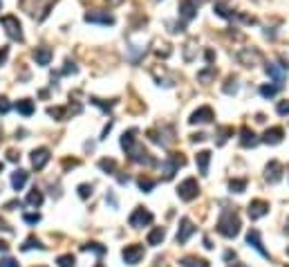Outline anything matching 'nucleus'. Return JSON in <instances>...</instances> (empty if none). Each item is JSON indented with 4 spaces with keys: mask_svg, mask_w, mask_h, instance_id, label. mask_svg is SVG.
<instances>
[{
    "mask_svg": "<svg viewBox=\"0 0 289 267\" xmlns=\"http://www.w3.org/2000/svg\"><path fill=\"white\" fill-rule=\"evenodd\" d=\"M0 229H5V231H11V227H7L5 220H0Z\"/></svg>",
    "mask_w": 289,
    "mask_h": 267,
    "instance_id": "obj_50",
    "label": "nucleus"
},
{
    "mask_svg": "<svg viewBox=\"0 0 289 267\" xmlns=\"http://www.w3.org/2000/svg\"><path fill=\"white\" fill-rule=\"evenodd\" d=\"M7 56H9V48H2V49H0V65H5Z\"/></svg>",
    "mask_w": 289,
    "mask_h": 267,
    "instance_id": "obj_46",
    "label": "nucleus"
},
{
    "mask_svg": "<svg viewBox=\"0 0 289 267\" xmlns=\"http://www.w3.org/2000/svg\"><path fill=\"white\" fill-rule=\"evenodd\" d=\"M177 195L184 200V202H193V200L200 195V184H197V180H195V177H186L177 187Z\"/></svg>",
    "mask_w": 289,
    "mask_h": 267,
    "instance_id": "obj_4",
    "label": "nucleus"
},
{
    "mask_svg": "<svg viewBox=\"0 0 289 267\" xmlns=\"http://www.w3.org/2000/svg\"><path fill=\"white\" fill-rule=\"evenodd\" d=\"M204 247H206V249H213V245H211L209 238H204Z\"/></svg>",
    "mask_w": 289,
    "mask_h": 267,
    "instance_id": "obj_52",
    "label": "nucleus"
},
{
    "mask_svg": "<svg viewBox=\"0 0 289 267\" xmlns=\"http://www.w3.org/2000/svg\"><path fill=\"white\" fill-rule=\"evenodd\" d=\"M276 112H278V115H289V99H285V101H280L278 106H276Z\"/></svg>",
    "mask_w": 289,
    "mask_h": 267,
    "instance_id": "obj_42",
    "label": "nucleus"
},
{
    "mask_svg": "<svg viewBox=\"0 0 289 267\" xmlns=\"http://www.w3.org/2000/svg\"><path fill=\"white\" fill-rule=\"evenodd\" d=\"M213 11H216L220 18H233V9H231V5H229L226 0L216 2V5H213Z\"/></svg>",
    "mask_w": 289,
    "mask_h": 267,
    "instance_id": "obj_24",
    "label": "nucleus"
},
{
    "mask_svg": "<svg viewBox=\"0 0 289 267\" xmlns=\"http://www.w3.org/2000/svg\"><path fill=\"white\" fill-rule=\"evenodd\" d=\"M287 173H289V169H287Z\"/></svg>",
    "mask_w": 289,
    "mask_h": 267,
    "instance_id": "obj_58",
    "label": "nucleus"
},
{
    "mask_svg": "<svg viewBox=\"0 0 289 267\" xmlns=\"http://www.w3.org/2000/svg\"><path fill=\"white\" fill-rule=\"evenodd\" d=\"M247 243L253 247V249L258 251V254H260V256H265V258H271V254H269L267 249H265V245H263V238H260V231H258V229H251V231H249V234H247Z\"/></svg>",
    "mask_w": 289,
    "mask_h": 267,
    "instance_id": "obj_15",
    "label": "nucleus"
},
{
    "mask_svg": "<svg viewBox=\"0 0 289 267\" xmlns=\"http://www.w3.org/2000/svg\"><path fill=\"white\" fill-rule=\"evenodd\" d=\"M222 90H224V95H236V92H238V79H236V76H229Z\"/></svg>",
    "mask_w": 289,
    "mask_h": 267,
    "instance_id": "obj_34",
    "label": "nucleus"
},
{
    "mask_svg": "<svg viewBox=\"0 0 289 267\" xmlns=\"http://www.w3.org/2000/svg\"><path fill=\"white\" fill-rule=\"evenodd\" d=\"M166 27L170 29V34H179V32H184V23H166Z\"/></svg>",
    "mask_w": 289,
    "mask_h": 267,
    "instance_id": "obj_41",
    "label": "nucleus"
},
{
    "mask_svg": "<svg viewBox=\"0 0 289 267\" xmlns=\"http://www.w3.org/2000/svg\"><path fill=\"white\" fill-rule=\"evenodd\" d=\"M29 207H41L43 204V193L38 191V189H32V191L27 193V200H25Z\"/></svg>",
    "mask_w": 289,
    "mask_h": 267,
    "instance_id": "obj_28",
    "label": "nucleus"
},
{
    "mask_svg": "<svg viewBox=\"0 0 289 267\" xmlns=\"http://www.w3.org/2000/svg\"><path fill=\"white\" fill-rule=\"evenodd\" d=\"M11 110V103L7 101V97H0V115H7Z\"/></svg>",
    "mask_w": 289,
    "mask_h": 267,
    "instance_id": "obj_43",
    "label": "nucleus"
},
{
    "mask_svg": "<svg viewBox=\"0 0 289 267\" xmlns=\"http://www.w3.org/2000/svg\"><path fill=\"white\" fill-rule=\"evenodd\" d=\"M247 214L251 220H260L269 214V202L267 200H251L247 207Z\"/></svg>",
    "mask_w": 289,
    "mask_h": 267,
    "instance_id": "obj_9",
    "label": "nucleus"
},
{
    "mask_svg": "<svg viewBox=\"0 0 289 267\" xmlns=\"http://www.w3.org/2000/svg\"><path fill=\"white\" fill-rule=\"evenodd\" d=\"M34 247H36V249H45V245H43V243L38 241L36 236H29V238L25 241V245H23L21 249H23V251H29V249H34Z\"/></svg>",
    "mask_w": 289,
    "mask_h": 267,
    "instance_id": "obj_30",
    "label": "nucleus"
},
{
    "mask_svg": "<svg viewBox=\"0 0 289 267\" xmlns=\"http://www.w3.org/2000/svg\"><path fill=\"white\" fill-rule=\"evenodd\" d=\"M0 7H2V2H0Z\"/></svg>",
    "mask_w": 289,
    "mask_h": 267,
    "instance_id": "obj_57",
    "label": "nucleus"
},
{
    "mask_svg": "<svg viewBox=\"0 0 289 267\" xmlns=\"http://www.w3.org/2000/svg\"><path fill=\"white\" fill-rule=\"evenodd\" d=\"M229 135H233V128H229V126H222V128L217 130V146H224L226 139H229Z\"/></svg>",
    "mask_w": 289,
    "mask_h": 267,
    "instance_id": "obj_33",
    "label": "nucleus"
},
{
    "mask_svg": "<svg viewBox=\"0 0 289 267\" xmlns=\"http://www.w3.org/2000/svg\"><path fill=\"white\" fill-rule=\"evenodd\" d=\"M121 258H123L126 265H139L144 261V247L137 245V243L135 245H126L123 251H121Z\"/></svg>",
    "mask_w": 289,
    "mask_h": 267,
    "instance_id": "obj_6",
    "label": "nucleus"
},
{
    "mask_svg": "<svg viewBox=\"0 0 289 267\" xmlns=\"http://www.w3.org/2000/svg\"><path fill=\"white\" fill-rule=\"evenodd\" d=\"M49 157H52L49 155V148H45V146H43V148H34L32 150V166L36 171H43V169L48 166Z\"/></svg>",
    "mask_w": 289,
    "mask_h": 267,
    "instance_id": "obj_14",
    "label": "nucleus"
},
{
    "mask_svg": "<svg viewBox=\"0 0 289 267\" xmlns=\"http://www.w3.org/2000/svg\"><path fill=\"white\" fill-rule=\"evenodd\" d=\"M128 155H130L132 162H137V164H146V166H155V157H150V153L148 150H144L142 146H132L130 150H128Z\"/></svg>",
    "mask_w": 289,
    "mask_h": 267,
    "instance_id": "obj_12",
    "label": "nucleus"
},
{
    "mask_svg": "<svg viewBox=\"0 0 289 267\" xmlns=\"http://www.w3.org/2000/svg\"><path fill=\"white\" fill-rule=\"evenodd\" d=\"M193 234H195V224L191 222V218H182V220H179V229H177V236H175L177 245H184V243L189 241Z\"/></svg>",
    "mask_w": 289,
    "mask_h": 267,
    "instance_id": "obj_11",
    "label": "nucleus"
},
{
    "mask_svg": "<svg viewBox=\"0 0 289 267\" xmlns=\"http://www.w3.org/2000/svg\"><path fill=\"white\" fill-rule=\"evenodd\" d=\"M283 137H285V130L280 128V126H273V128L265 130V135H263V139H260V142H265V144H269V146H276V144H280V142H283Z\"/></svg>",
    "mask_w": 289,
    "mask_h": 267,
    "instance_id": "obj_17",
    "label": "nucleus"
},
{
    "mask_svg": "<svg viewBox=\"0 0 289 267\" xmlns=\"http://www.w3.org/2000/svg\"><path fill=\"white\" fill-rule=\"evenodd\" d=\"M278 90H280L278 86H263V88H260V95H263L265 99H273Z\"/></svg>",
    "mask_w": 289,
    "mask_h": 267,
    "instance_id": "obj_37",
    "label": "nucleus"
},
{
    "mask_svg": "<svg viewBox=\"0 0 289 267\" xmlns=\"http://www.w3.org/2000/svg\"><path fill=\"white\" fill-rule=\"evenodd\" d=\"M179 265L182 267H211V263L204 261V258H197V256H184L179 261Z\"/></svg>",
    "mask_w": 289,
    "mask_h": 267,
    "instance_id": "obj_25",
    "label": "nucleus"
},
{
    "mask_svg": "<svg viewBox=\"0 0 289 267\" xmlns=\"http://www.w3.org/2000/svg\"><path fill=\"white\" fill-rule=\"evenodd\" d=\"M105 2H108V5H112V7H117V5H121L123 0H105Z\"/></svg>",
    "mask_w": 289,
    "mask_h": 267,
    "instance_id": "obj_49",
    "label": "nucleus"
},
{
    "mask_svg": "<svg viewBox=\"0 0 289 267\" xmlns=\"http://www.w3.org/2000/svg\"><path fill=\"white\" fill-rule=\"evenodd\" d=\"M34 59H36L38 65H49V61H52V49L49 48H36L34 49Z\"/></svg>",
    "mask_w": 289,
    "mask_h": 267,
    "instance_id": "obj_22",
    "label": "nucleus"
},
{
    "mask_svg": "<svg viewBox=\"0 0 289 267\" xmlns=\"http://www.w3.org/2000/svg\"><path fill=\"white\" fill-rule=\"evenodd\" d=\"M260 144V139L256 137V133L249 128H242L240 130V146L242 148H253V146Z\"/></svg>",
    "mask_w": 289,
    "mask_h": 267,
    "instance_id": "obj_19",
    "label": "nucleus"
},
{
    "mask_svg": "<svg viewBox=\"0 0 289 267\" xmlns=\"http://www.w3.org/2000/svg\"><path fill=\"white\" fill-rule=\"evenodd\" d=\"M48 115H49V117H54L56 121H63V119H65V108L52 106V108H48Z\"/></svg>",
    "mask_w": 289,
    "mask_h": 267,
    "instance_id": "obj_35",
    "label": "nucleus"
},
{
    "mask_svg": "<svg viewBox=\"0 0 289 267\" xmlns=\"http://www.w3.org/2000/svg\"><path fill=\"white\" fill-rule=\"evenodd\" d=\"M195 14H197V2H195V0H182V2H179V18L184 23L193 21Z\"/></svg>",
    "mask_w": 289,
    "mask_h": 267,
    "instance_id": "obj_16",
    "label": "nucleus"
},
{
    "mask_svg": "<svg viewBox=\"0 0 289 267\" xmlns=\"http://www.w3.org/2000/svg\"><path fill=\"white\" fill-rule=\"evenodd\" d=\"M170 52H173V49H170V45H166V43H157V48H155V54H157V56H164V59H169Z\"/></svg>",
    "mask_w": 289,
    "mask_h": 267,
    "instance_id": "obj_39",
    "label": "nucleus"
},
{
    "mask_svg": "<svg viewBox=\"0 0 289 267\" xmlns=\"http://www.w3.org/2000/svg\"><path fill=\"white\" fill-rule=\"evenodd\" d=\"M135 135H137V130H135V128H130L128 133H123V135H121V148L126 150V153L132 148V146L137 144V137H135Z\"/></svg>",
    "mask_w": 289,
    "mask_h": 267,
    "instance_id": "obj_26",
    "label": "nucleus"
},
{
    "mask_svg": "<svg viewBox=\"0 0 289 267\" xmlns=\"http://www.w3.org/2000/svg\"><path fill=\"white\" fill-rule=\"evenodd\" d=\"M2 169H5V164H2V162H0V173H2Z\"/></svg>",
    "mask_w": 289,
    "mask_h": 267,
    "instance_id": "obj_55",
    "label": "nucleus"
},
{
    "mask_svg": "<svg viewBox=\"0 0 289 267\" xmlns=\"http://www.w3.org/2000/svg\"><path fill=\"white\" fill-rule=\"evenodd\" d=\"M287 72H289V65H278V63L267 65V74L273 79V86L278 88H283V83L287 81Z\"/></svg>",
    "mask_w": 289,
    "mask_h": 267,
    "instance_id": "obj_8",
    "label": "nucleus"
},
{
    "mask_svg": "<svg viewBox=\"0 0 289 267\" xmlns=\"http://www.w3.org/2000/svg\"><path fill=\"white\" fill-rule=\"evenodd\" d=\"M186 164V157L182 153H170L166 160L162 162V173H164V180H173L175 173Z\"/></svg>",
    "mask_w": 289,
    "mask_h": 267,
    "instance_id": "obj_2",
    "label": "nucleus"
},
{
    "mask_svg": "<svg viewBox=\"0 0 289 267\" xmlns=\"http://www.w3.org/2000/svg\"><path fill=\"white\" fill-rule=\"evenodd\" d=\"M238 61H240L244 68H256V65L263 63V54L253 48H244L238 52Z\"/></svg>",
    "mask_w": 289,
    "mask_h": 267,
    "instance_id": "obj_7",
    "label": "nucleus"
},
{
    "mask_svg": "<svg viewBox=\"0 0 289 267\" xmlns=\"http://www.w3.org/2000/svg\"><path fill=\"white\" fill-rule=\"evenodd\" d=\"M81 249H83V251H95V254H99V256H101V254H105V247L99 245V243H88V245H83Z\"/></svg>",
    "mask_w": 289,
    "mask_h": 267,
    "instance_id": "obj_38",
    "label": "nucleus"
},
{
    "mask_svg": "<svg viewBox=\"0 0 289 267\" xmlns=\"http://www.w3.org/2000/svg\"><path fill=\"white\" fill-rule=\"evenodd\" d=\"M95 267H103V265H101V263H96V265H95Z\"/></svg>",
    "mask_w": 289,
    "mask_h": 267,
    "instance_id": "obj_56",
    "label": "nucleus"
},
{
    "mask_svg": "<svg viewBox=\"0 0 289 267\" xmlns=\"http://www.w3.org/2000/svg\"><path fill=\"white\" fill-rule=\"evenodd\" d=\"M285 234L289 236V218H287V222H285Z\"/></svg>",
    "mask_w": 289,
    "mask_h": 267,
    "instance_id": "obj_54",
    "label": "nucleus"
},
{
    "mask_svg": "<svg viewBox=\"0 0 289 267\" xmlns=\"http://www.w3.org/2000/svg\"><path fill=\"white\" fill-rule=\"evenodd\" d=\"M0 267H21L18 265V261H14V258H2V261H0Z\"/></svg>",
    "mask_w": 289,
    "mask_h": 267,
    "instance_id": "obj_45",
    "label": "nucleus"
},
{
    "mask_svg": "<svg viewBox=\"0 0 289 267\" xmlns=\"http://www.w3.org/2000/svg\"><path fill=\"white\" fill-rule=\"evenodd\" d=\"M9 160H11V162H18V160H21V155H16L14 150H9Z\"/></svg>",
    "mask_w": 289,
    "mask_h": 267,
    "instance_id": "obj_48",
    "label": "nucleus"
},
{
    "mask_svg": "<svg viewBox=\"0 0 289 267\" xmlns=\"http://www.w3.org/2000/svg\"><path fill=\"white\" fill-rule=\"evenodd\" d=\"M229 189H231V193H244V189H247V180L242 177V180H231L229 182Z\"/></svg>",
    "mask_w": 289,
    "mask_h": 267,
    "instance_id": "obj_31",
    "label": "nucleus"
},
{
    "mask_svg": "<svg viewBox=\"0 0 289 267\" xmlns=\"http://www.w3.org/2000/svg\"><path fill=\"white\" fill-rule=\"evenodd\" d=\"M99 169L105 173H110V175H115L117 173V162L115 160H101L99 162Z\"/></svg>",
    "mask_w": 289,
    "mask_h": 267,
    "instance_id": "obj_32",
    "label": "nucleus"
},
{
    "mask_svg": "<svg viewBox=\"0 0 289 267\" xmlns=\"http://www.w3.org/2000/svg\"><path fill=\"white\" fill-rule=\"evenodd\" d=\"M195 162H197V169H200L202 175H209V164H211V153L209 150H200L197 157H195Z\"/></svg>",
    "mask_w": 289,
    "mask_h": 267,
    "instance_id": "obj_20",
    "label": "nucleus"
},
{
    "mask_svg": "<svg viewBox=\"0 0 289 267\" xmlns=\"http://www.w3.org/2000/svg\"><path fill=\"white\" fill-rule=\"evenodd\" d=\"M164 238H166V229L164 227H155V229H150V234H148V245H153V247H157V245H162L164 243Z\"/></svg>",
    "mask_w": 289,
    "mask_h": 267,
    "instance_id": "obj_21",
    "label": "nucleus"
},
{
    "mask_svg": "<svg viewBox=\"0 0 289 267\" xmlns=\"http://www.w3.org/2000/svg\"><path fill=\"white\" fill-rule=\"evenodd\" d=\"M79 198H83V200H88L90 195H92V184H79Z\"/></svg>",
    "mask_w": 289,
    "mask_h": 267,
    "instance_id": "obj_40",
    "label": "nucleus"
},
{
    "mask_svg": "<svg viewBox=\"0 0 289 267\" xmlns=\"http://www.w3.org/2000/svg\"><path fill=\"white\" fill-rule=\"evenodd\" d=\"M85 23H95V25H115V16L108 14V11L95 9V11H88V14H85Z\"/></svg>",
    "mask_w": 289,
    "mask_h": 267,
    "instance_id": "obj_10",
    "label": "nucleus"
},
{
    "mask_svg": "<svg viewBox=\"0 0 289 267\" xmlns=\"http://www.w3.org/2000/svg\"><path fill=\"white\" fill-rule=\"evenodd\" d=\"M202 139H206L204 133H197V135H191V142H202Z\"/></svg>",
    "mask_w": 289,
    "mask_h": 267,
    "instance_id": "obj_47",
    "label": "nucleus"
},
{
    "mask_svg": "<svg viewBox=\"0 0 289 267\" xmlns=\"http://www.w3.org/2000/svg\"><path fill=\"white\" fill-rule=\"evenodd\" d=\"M155 220V216L148 211L146 207H137L135 211L130 214V218H128V222H130V227H135V229H139V227H148V224Z\"/></svg>",
    "mask_w": 289,
    "mask_h": 267,
    "instance_id": "obj_5",
    "label": "nucleus"
},
{
    "mask_svg": "<svg viewBox=\"0 0 289 267\" xmlns=\"http://www.w3.org/2000/svg\"><path fill=\"white\" fill-rule=\"evenodd\" d=\"M58 267H74L76 265V258L72 256V254H63V256H58Z\"/></svg>",
    "mask_w": 289,
    "mask_h": 267,
    "instance_id": "obj_36",
    "label": "nucleus"
},
{
    "mask_svg": "<svg viewBox=\"0 0 289 267\" xmlns=\"http://www.w3.org/2000/svg\"><path fill=\"white\" fill-rule=\"evenodd\" d=\"M224 258H226V261H231V258H236V254H233V251H226Z\"/></svg>",
    "mask_w": 289,
    "mask_h": 267,
    "instance_id": "obj_51",
    "label": "nucleus"
},
{
    "mask_svg": "<svg viewBox=\"0 0 289 267\" xmlns=\"http://www.w3.org/2000/svg\"><path fill=\"white\" fill-rule=\"evenodd\" d=\"M16 108H18V112H21L23 117H32L34 115V101L32 99H21V101L16 103Z\"/></svg>",
    "mask_w": 289,
    "mask_h": 267,
    "instance_id": "obj_27",
    "label": "nucleus"
},
{
    "mask_svg": "<svg viewBox=\"0 0 289 267\" xmlns=\"http://www.w3.org/2000/svg\"><path fill=\"white\" fill-rule=\"evenodd\" d=\"M155 184H157V182H155V180H150V177H146V175H142L139 180H137V187L142 189L144 193H150V191L155 189Z\"/></svg>",
    "mask_w": 289,
    "mask_h": 267,
    "instance_id": "obj_29",
    "label": "nucleus"
},
{
    "mask_svg": "<svg viewBox=\"0 0 289 267\" xmlns=\"http://www.w3.org/2000/svg\"><path fill=\"white\" fill-rule=\"evenodd\" d=\"M189 121H191V123H209V121H213V110H211L209 106L197 108V110L191 115Z\"/></svg>",
    "mask_w": 289,
    "mask_h": 267,
    "instance_id": "obj_18",
    "label": "nucleus"
},
{
    "mask_svg": "<svg viewBox=\"0 0 289 267\" xmlns=\"http://www.w3.org/2000/svg\"><path fill=\"white\" fill-rule=\"evenodd\" d=\"M23 220H25L27 224H36V222H41V216L38 214H25L23 216Z\"/></svg>",
    "mask_w": 289,
    "mask_h": 267,
    "instance_id": "obj_44",
    "label": "nucleus"
},
{
    "mask_svg": "<svg viewBox=\"0 0 289 267\" xmlns=\"http://www.w3.org/2000/svg\"><path fill=\"white\" fill-rule=\"evenodd\" d=\"M229 267H247L244 263H233V265H229Z\"/></svg>",
    "mask_w": 289,
    "mask_h": 267,
    "instance_id": "obj_53",
    "label": "nucleus"
},
{
    "mask_svg": "<svg viewBox=\"0 0 289 267\" xmlns=\"http://www.w3.org/2000/svg\"><path fill=\"white\" fill-rule=\"evenodd\" d=\"M27 177H29V173H27V171H23V169L14 171V175H11V187L16 189V191H21V189L27 184Z\"/></svg>",
    "mask_w": 289,
    "mask_h": 267,
    "instance_id": "obj_23",
    "label": "nucleus"
},
{
    "mask_svg": "<svg viewBox=\"0 0 289 267\" xmlns=\"http://www.w3.org/2000/svg\"><path fill=\"white\" fill-rule=\"evenodd\" d=\"M0 25L5 27L7 36H9L11 41H18V43H23V41H25V36H23L21 21H18L16 16H2V18H0Z\"/></svg>",
    "mask_w": 289,
    "mask_h": 267,
    "instance_id": "obj_3",
    "label": "nucleus"
},
{
    "mask_svg": "<svg viewBox=\"0 0 289 267\" xmlns=\"http://www.w3.org/2000/svg\"><path fill=\"white\" fill-rule=\"evenodd\" d=\"M240 227H242V222H240V218H238V214L236 211H229V209L220 216V220H217V224H216L217 234L224 236V238H236V236L240 234Z\"/></svg>",
    "mask_w": 289,
    "mask_h": 267,
    "instance_id": "obj_1",
    "label": "nucleus"
},
{
    "mask_svg": "<svg viewBox=\"0 0 289 267\" xmlns=\"http://www.w3.org/2000/svg\"><path fill=\"white\" fill-rule=\"evenodd\" d=\"M265 180L269 182V184H278L280 180H283V166H280V162L271 160L267 164V169H265Z\"/></svg>",
    "mask_w": 289,
    "mask_h": 267,
    "instance_id": "obj_13",
    "label": "nucleus"
}]
</instances>
